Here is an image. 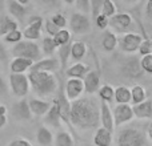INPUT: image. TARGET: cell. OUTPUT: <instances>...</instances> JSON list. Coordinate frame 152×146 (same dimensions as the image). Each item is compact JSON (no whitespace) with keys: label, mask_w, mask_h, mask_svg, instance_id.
<instances>
[{"label":"cell","mask_w":152,"mask_h":146,"mask_svg":"<svg viewBox=\"0 0 152 146\" xmlns=\"http://www.w3.org/2000/svg\"><path fill=\"white\" fill-rule=\"evenodd\" d=\"M4 40H5V43H10V44H18L19 41L23 40V32L20 29H15V31L5 35Z\"/></svg>","instance_id":"obj_36"},{"label":"cell","mask_w":152,"mask_h":146,"mask_svg":"<svg viewBox=\"0 0 152 146\" xmlns=\"http://www.w3.org/2000/svg\"><path fill=\"white\" fill-rule=\"evenodd\" d=\"M147 134L143 129L135 126H124L119 129L116 136V146H145Z\"/></svg>","instance_id":"obj_3"},{"label":"cell","mask_w":152,"mask_h":146,"mask_svg":"<svg viewBox=\"0 0 152 146\" xmlns=\"http://www.w3.org/2000/svg\"><path fill=\"white\" fill-rule=\"evenodd\" d=\"M69 28L75 35H86L91 31V20L88 15L74 12L69 17Z\"/></svg>","instance_id":"obj_9"},{"label":"cell","mask_w":152,"mask_h":146,"mask_svg":"<svg viewBox=\"0 0 152 146\" xmlns=\"http://www.w3.org/2000/svg\"><path fill=\"white\" fill-rule=\"evenodd\" d=\"M137 52H139L142 56L151 55V53H152V40L144 37V39H143V41H142V44H140L139 51H137Z\"/></svg>","instance_id":"obj_38"},{"label":"cell","mask_w":152,"mask_h":146,"mask_svg":"<svg viewBox=\"0 0 152 146\" xmlns=\"http://www.w3.org/2000/svg\"><path fill=\"white\" fill-rule=\"evenodd\" d=\"M64 3H66V4H69V5H71V4H74V3H75V0H64Z\"/></svg>","instance_id":"obj_54"},{"label":"cell","mask_w":152,"mask_h":146,"mask_svg":"<svg viewBox=\"0 0 152 146\" xmlns=\"http://www.w3.org/2000/svg\"><path fill=\"white\" fill-rule=\"evenodd\" d=\"M95 23H96L97 28L104 31V29L110 25V19H108L107 16H104L103 13H100V15H97L96 17H95Z\"/></svg>","instance_id":"obj_42"},{"label":"cell","mask_w":152,"mask_h":146,"mask_svg":"<svg viewBox=\"0 0 152 146\" xmlns=\"http://www.w3.org/2000/svg\"><path fill=\"white\" fill-rule=\"evenodd\" d=\"M75 3L79 12L88 15V12L91 11V0H75Z\"/></svg>","instance_id":"obj_41"},{"label":"cell","mask_w":152,"mask_h":146,"mask_svg":"<svg viewBox=\"0 0 152 146\" xmlns=\"http://www.w3.org/2000/svg\"><path fill=\"white\" fill-rule=\"evenodd\" d=\"M0 113H1V114H5V113H7V106H5V105H0Z\"/></svg>","instance_id":"obj_50"},{"label":"cell","mask_w":152,"mask_h":146,"mask_svg":"<svg viewBox=\"0 0 152 146\" xmlns=\"http://www.w3.org/2000/svg\"><path fill=\"white\" fill-rule=\"evenodd\" d=\"M116 11H118V8H116V4L113 0H104L102 4V9H100V13H103L104 16H107L108 19L112 17L113 15H116Z\"/></svg>","instance_id":"obj_35"},{"label":"cell","mask_w":152,"mask_h":146,"mask_svg":"<svg viewBox=\"0 0 152 146\" xmlns=\"http://www.w3.org/2000/svg\"><path fill=\"white\" fill-rule=\"evenodd\" d=\"M71 45H72V41L58 48V59H59V61H60V69L61 71L66 69L67 63H68L69 57H71Z\"/></svg>","instance_id":"obj_29"},{"label":"cell","mask_w":152,"mask_h":146,"mask_svg":"<svg viewBox=\"0 0 152 146\" xmlns=\"http://www.w3.org/2000/svg\"><path fill=\"white\" fill-rule=\"evenodd\" d=\"M69 122L81 130L96 129L100 124V105L94 97H80L71 101Z\"/></svg>","instance_id":"obj_1"},{"label":"cell","mask_w":152,"mask_h":146,"mask_svg":"<svg viewBox=\"0 0 152 146\" xmlns=\"http://www.w3.org/2000/svg\"><path fill=\"white\" fill-rule=\"evenodd\" d=\"M43 27H44V19L42 16H31L28 20V25L23 31V37L26 40H31V41L42 39Z\"/></svg>","instance_id":"obj_8"},{"label":"cell","mask_w":152,"mask_h":146,"mask_svg":"<svg viewBox=\"0 0 152 146\" xmlns=\"http://www.w3.org/2000/svg\"><path fill=\"white\" fill-rule=\"evenodd\" d=\"M97 93H99L100 100L104 102H111L112 100H115V88H112V86L108 85V84L100 86Z\"/></svg>","instance_id":"obj_32"},{"label":"cell","mask_w":152,"mask_h":146,"mask_svg":"<svg viewBox=\"0 0 152 146\" xmlns=\"http://www.w3.org/2000/svg\"><path fill=\"white\" fill-rule=\"evenodd\" d=\"M61 113H60V108H59V104L56 100H53L52 105H51L48 113L44 116V122L48 124V125L53 126V128H60L61 126Z\"/></svg>","instance_id":"obj_17"},{"label":"cell","mask_w":152,"mask_h":146,"mask_svg":"<svg viewBox=\"0 0 152 146\" xmlns=\"http://www.w3.org/2000/svg\"><path fill=\"white\" fill-rule=\"evenodd\" d=\"M95 146H111L112 144V132L105 128H97L96 133L94 136Z\"/></svg>","instance_id":"obj_22"},{"label":"cell","mask_w":152,"mask_h":146,"mask_svg":"<svg viewBox=\"0 0 152 146\" xmlns=\"http://www.w3.org/2000/svg\"><path fill=\"white\" fill-rule=\"evenodd\" d=\"M147 100V92L142 85H134L131 88V104L136 105Z\"/></svg>","instance_id":"obj_30"},{"label":"cell","mask_w":152,"mask_h":146,"mask_svg":"<svg viewBox=\"0 0 152 146\" xmlns=\"http://www.w3.org/2000/svg\"><path fill=\"white\" fill-rule=\"evenodd\" d=\"M8 146H34V145L26 138H15L8 144Z\"/></svg>","instance_id":"obj_46"},{"label":"cell","mask_w":152,"mask_h":146,"mask_svg":"<svg viewBox=\"0 0 152 146\" xmlns=\"http://www.w3.org/2000/svg\"><path fill=\"white\" fill-rule=\"evenodd\" d=\"M42 48L36 41H31V40L23 39L19 41L18 44L13 45L12 48V56L13 57H23V59H29L34 63L39 61L42 59Z\"/></svg>","instance_id":"obj_4"},{"label":"cell","mask_w":152,"mask_h":146,"mask_svg":"<svg viewBox=\"0 0 152 146\" xmlns=\"http://www.w3.org/2000/svg\"><path fill=\"white\" fill-rule=\"evenodd\" d=\"M151 40H152V39H151Z\"/></svg>","instance_id":"obj_56"},{"label":"cell","mask_w":152,"mask_h":146,"mask_svg":"<svg viewBox=\"0 0 152 146\" xmlns=\"http://www.w3.org/2000/svg\"><path fill=\"white\" fill-rule=\"evenodd\" d=\"M118 44H119V37L116 36L115 32H111V31L104 32V35H103V40H102L103 49L107 51V52H112L113 49H116Z\"/></svg>","instance_id":"obj_25"},{"label":"cell","mask_w":152,"mask_h":146,"mask_svg":"<svg viewBox=\"0 0 152 146\" xmlns=\"http://www.w3.org/2000/svg\"><path fill=\"white\" fill-rule=\"evenodd\" d=\"M29 85L40 97L51 96L58 90V78L53 73L44 71H31L28 73Z\"/></svg>","instance_id":"obj_2"},{"label":"cell","mask_w":152,"mask_h":146,"mask_svg":"<svg viewBox=\"0 0 152 146\" xmlns=\"http://www.w3.org/2000/svg\"><path fill=\"white\" fill-rule=\"evenodd\" d=\"M148 136H150V138L152 139V121H151L150 126H148Z\"/></svg>","instance_id":"obj_51"},{"label":"cell","mask_w":152,"mask_h":146,"mask_svg":"<svg viewBox=\"0 0 152 146\" xmlns=\"http://www.w3.org/2000/svg\"><path fill=\"white\" fill-rule=\"evenodd\" d=\"M12 114L16 120L19 121H27L32 118V112L29 109V104L26 98H20L18 102H15L12 106Z\"/></svg>","instance_id":"obj_14"},{"label":"cell","mask_w":152,"mask_h":146,"mask_svg":"<svg viewBox=\"0 0 152 146\" xmlns=\"http://www.w3.org/2000/svg\"><path fill=\"white\" fill-rule=\"evenodd\" d=\"M7 96H8V86L3 74L0 73V98H5Z\"/></svg>","instance_id":"obj_45"},{"label":"cell","mask_w":152,"mask_h":146,"mask_svg":"<svg viewBox=\"0 0 152 146\" xmlns=\"http://www.w3.org/2000/svg\"><path fill=\"white\" fill-rule=\"evenodd\" d=\"M31 71H44V72H58L60 71V61L58 57L48 56L45 59H40L39 61L34 63Z\"/></svg>","instance_id":"obj_13"},{"label":"cell","mask_w":152,"mask_h":146,"mask_svg":"<svg viewBox=\"0 0 152 146\" xmlns=\"http://www.w3.org/2000/svg\"><path fill=\"white\" fill-rule=\"evenodd\" d=\"M120 73L129 80H137V78L142 77L143 69L140 66L139 57H136V56L124 57L120 63Z\"/></svg>","instance_id":"obj_6"},{"label":"cell","mask_w":152,"mask_h":146,"mask_svg":"<svg viewBox=\"0 0 152 146\" xmlns=\"http://www.w3.org/2000/svg\"><path fill=\"white\" fill-rule=\"evenodd\" d=\"M104 0H91V11H92V16L94 19L97 15H100V9H102V4Z\"/></svg>","instance_id":"obj_44"},{"label":"cell","mask_w":152,"mask_h":146,"mask_svg":"<svg viewBox=\"0 0 152 146\" xmlns=\"http://www.w3.org/2000/svg\"><path fill=\"white\" fill-rule=\"evenodd\" d=\"M7 11L13 19H18V20H23L27 15L26 5L20 4L16 0H7Z\"/></svg>","instance_id":"obj_21"},{"label":"cell","mask_w":152,"mask_h":146,"mask_svg":"<svg viewBox=\"0 0 152 146\" xmlns=\"http://www.w3.org/2000/svg\"><path fill=\"white\" fill-rule=\"evenodd\" d=\"M36 141L40 146H51L53 142V134L47 126L42 125L36 132Z\"/></svg>","instance_id":"obj_24"},{"label":"cell","mask_w":152,"mask_h":146,"mask_svg":"<svg viewBox=\"0 0 152 146\" xmlns=\"http://www.w3.org/2000/svg\"><path fill=\"white\" fill-rule=\"evenodd\" d=\"M115 101L118 104H129L131 102V89L126 85H119L115 88Z\"/></svg>","instance_id":"obj_28"},{"label":"cell","mask_w":152,"mask_h":146,"mask_svg":"<svg viewBox=\"0 0 152 146\" xmlns=\"http://www.w3.org/2000/svg\"><path fill=\"white\" fill-rule=\"evenodd\" d=\"M19 29V24L11 16H3L1 20H0V36H5L7 33Z\"/></svg>","instance_id":"obj_27"},{"label":"cell","mask_w":152,"mask_h":146,"mask_svg":"<svg viewBox=\"0 0 152 146\" xmlns=\"http://www.w3.org/2000/svg\"><path fill=\"white\" fill-rule=\"evenodd\" d=\"M143 39L140 35L135 33V32H127L124 33L121 37H119V48L121 49V52L128 53V55H132V53L137 52L139 51V47L142 44Z\"/></svg>","instance_id":"obj_7"},{"label":"cell","mask_w":152,"mask_h":146,"mask_svg":"<svg viewBox=\"0 0 152 146\" xmlns=\"http://www.w3.org/2000/svg\"><path fill=\"white\" fill-rule=\"evenodd\" d=\"M144 13H145V17L147 20L152 23V0H148L147 4H145V9H144Z\"/></svg>","instance_id":"obj_48"},{"label":"cell","mask_w":152,"mask_h":146,"mask_svg":"<svg viewBox=\"0 0 152 146\" xmlns=\"http://www.w3.org/2000/svg\"><path fill=\"white\" fill-rule=\"evenodd\" d=\"M29 104V109H31L32 114L35 116H45L48 113L51 108V102L45 101V100H40V98H31L28 101Z\"/></svg>","instance_id":"obj_20"},{"label":"cell","mask_w":152,"mask_h":146,"mask_svg":"<svg viewBox=\"0 0 152 146\" xmlns=\"http://www.w3.org/2000/svg\"><path fill=\"white\" fill-rule=\"evenodd\" d=\"M5 125H7V116L0 113V129L4 128Z\"/></svg>","instance_id":"obj_49"},{"label":"cell","mask_w":152,"mask_h":146,"mask_svg":"<svg viewBox=\"0 0 152 146\" xmlns=\"http://www.w3.org/2000/svg\"><path fill=\"white\" fill-rule=\"evenodd\" d=\"M53 40H55L56 45L59 47H61V45H66L68 44V43L72 41V37H71V32L68 31V29H59V32L53 36Z\"/></svg>","instance_id":"obj_34"},{"label":"cell","mask_w":152,"mask_h":146,"mask_svg":"<svg viewBox=\"0 0 152 146\" xmlns=\"http://www.w3.org/2000/svg\"><path fill=\"white\" fill-rule=\"evenodd\" d=\"M0 105H1V102H0Z\"/></svg>","instance_id":"obj_55"},{"label":"cell","mask_w":152,"mask_h":146,"mask_svg":"<svg viewBox=\"0 0 152 146\" xmlns=\"http://www.w3.org/2000/svg\"><path fill=\"white\" fill-rule=\"evenodd\" d=\"M140 66H142L143 72L152 74V53L147 56H143L140 59Z\"/></svg>","instance_id":"obj_39"},{"label":"cell","mask_w":152,"mask_h":146,"mask_svg":"<svg viewBox=\"0 0 152 146\" xmlns=\"http://www.w3.org/2000/svg\"><path fill=\"white\" fill-rule=\"evenodd\" d=\"M64 72H66V74L68 76L69 78H80V80H83L87 76V73L89 72V66L79 61V63H75L74 65H71Z\"/></svg>","instance_id":"obj_23"},{"label":"cell","mask_w":152,"mask_h":146,"mask_svg":"<svg viewBox=\"0 0 152 146\" xmlns=\"http://www.w3.org/2000/svg\"><path fill=\"white\" fill-rule=\"evenodd\" d=\"M34 61L29 59L23 57H13V60L10 64L11 73H26L27 71H31Z\"/></svg>","instance_id":"obj_19"},{"label":"cell","mask_w":152,"mask_h":146,"mask_svg":"<svg viewBox=\"0 0 152 146\" xmlns=\"http://www.w3.org/2000/svg\"><path fill=\"white\" fill-rule=\"evenodd\" d=\"M66 96L68 97L69 101L80 98V96L84 93V82L80 78H68L64 86Z\"/></svg>","instance_id":"obj_12"},{"label":"cell","mask_w":152,"mask_h":146,"mask_svg":"<svg viewBox=\"0 0 152 146\" xmlns=\"http://www.w3.org/2000/svg\"><path fill=\"white\" fill-rule=\"evenodd\" d=\"M100 124L103 128L112 132L115 129V121H113V113L110 108L108 102H100Z\"/></svg>","instance_id":"obj_16"},{"label":"cell","mask_w":152,"mask_h":146,"mask_svg":"<svg viewBox=\"0 0 152 146\" xmlns=\"http://www.w3.org/2000/svg\"><path fill=\"white\" fill-rule=\"evenodd\" d=\"M10 88L15 97L24 98L29 92V80L26 73H11L10 74Z\"/></svg>","instance_id":"obj_5"},{"label":"cell","mask_w":152,"mask_h":146,"mask_svg":"<svg viewBox=\"0 0 152 146\" xmlns=\"http://www.w3.org/2000/svg\"><path fill=\"white\" fill-rule=\"evenodd\" d=\"M132 25V16L129 13L120 12L110 17V27L116 32H126Z\"/></svg>","instance_id":"obj_11"},{"label":"cell","mask_w":152,"mask_h":146,"mask_svg":"<svg viewBox=\"0 0 152 146\" xmlns=\"http://www.w3.org/2000/svg\"><path fill=\"white\" fill-rule=\"evenodd\" d=\"M113 113V121H115V126H121L124 124L132 121L134 116V110L129 104H118L112 109Z\"/></svg>","instance_id":"obj_10"},{"label":"cell","mask_w":152,"mask_h":146,"mask_svg":"<svg viewBox=\"0 0 152 146\" xmlns=\"http://www.w3.org/2000/svg\"><path fill=\"white\" fill-rule=\"evenodd\" d=\"M55 144L56 146H75V141H74V137L71 136V133L63 130L56 134Z\"/></svg>","instance_id":"obj_31"},{"label":"cell","mask_w":152,"mask_h":146,"mask_svg":"<svg viewBox=\"0 0 152 146\" xmlns=\"http://www.w3.org/2000/svg\"><path fill=\"white\" fill-rule=\"evenodd\" d=\"M16 1H19L20 4H23V5H27L29 1H31V0H16Z\"/></svg>","instance_id":"obj_52"},{"label":"cell","mask_w":152,"mask_h":146,"mask_svg":"<svg viewBox=\"0 0 152 146\" xmlns=\"http://www.w3.org/2000/svg\"><path fill=\"white\" fill-rule=\"evenodd\" d=\"M126 3H128V4H134V3H136V1H139V0H124Z\"/></svg>","instance_id":"obj_53"},{"label":"cell","mask_w":152,"mask_h":146,"mask_svg":"<svg viewBox=\"0 0 152 146\" xmlns=\"http://www.w3.org/2000/svg\"><path fill=\"white\" fill-rule=\"evenodd\" d=\"M87 55V45L84 41H72V45H71V59L75 60L76 63L84 59V56Z\"/></svg>","instance_id":"obj_26"},{"label":"cell","mask_w":152,"mask_h":146,"mask_svg":"<svg viewBox=\"0 0 152 146\" xmlns=\"http://www.w3.org/2000/svg\"><path fill=\"white\" fill-rule=\"evenodd\" d=\"M8 59H10V55H8L7 48L4 47V44L0 43V63H7Z\"/></svg>","instance_id":"obj_47"},{"label":"cell","mask_w":152,"mask_h":146,"mask_svg":"<svg viewBox=\"0 0 152 146\" xmlns=\"http://www.w3.org/2000/svg\"><path fill=\"white\" fill-rule=\"evenodd\" d=\"M132 110H134V116L139 120H150L152 118V100L147 98L140 104L132 105Z\"/></svg>","instance_id":"obj_18"},{"label":"cell","mask_w":152,"mask_h":146,"mask_svg":"<svg viewBox=\"0 0 152 146\" xmlns=\"http://www.w3.org/2000/svg\"><path fill=\"white\" fill-rule=\"evenodd\" d=\"M55 51H58V45H56L53 37L45 36L42 41V52L47 56H52L55 53Z\"/></svg>","instance_id":"obj_33"},{"label":"cell","mask_w":152,"mask_h":146,"mask_svg":"<svg viewBox=\"0 0 152 146\" xmlns=\"http://www.w3.org/2000/svg\"><path fill=\"white\" fill-rule=\"evenodd\" d=\"M40 8L43 9H53V8H58L59 4H60V0H34Z\"/></svg>","instance_id":"obj_37"},{"label":"cell","mask_w":152,"mask_h":146,"mask_svg":"<svg viewBox=\"0 0 152 146\" xmlns=\"http://www.w3.org/2000/svg\"><path fill=\"white\" fill-rule=\"evenodd\" d=\"M51 21H52L59 29H63L64 27L67 25V19H66V16L61 15V13H55V15L51 17Z\"/></svg>","instance_id":"obj_40"},{"label":"cell","mask_w":152,"mask_h":146,"mask_svg":"<svg viewBox=\"0 0 152 146\" xmlns=\"http://www.w3.org/2000/svg\"><path fill=\"white\" fill-rule=\"evenodd\" d=\"M44 28H45L47 35H48V36H51V37H53L59 32V28L52 23V21H51V19H48V20L44 21Z\"/></svg>","instance_id":"obj_43"},{"label":"cell","mask_w":152,"mask_h":146,"mask_svg":"<svg viewBox=\"0 0 152 146\" xmlns=\"http://www.w3.org/2000/svg\"><path fill=\"white\" fill-rule=\"evenodd\" d=\"M84 82V92L88 94L96 93L100 89V73L97 71H89L87 76L83 78Z\"/></svg>","instance_id":"obj_15"}]
</instances>
